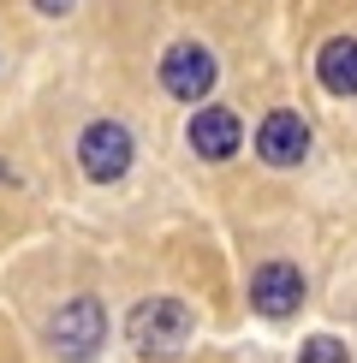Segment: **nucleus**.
<instances>
[{"mask_svg": "<svg viewBox=\"0 0 357 363\" xmlns=\"http://www.w3.org/2000/svg\"><path fill=\"white\" fill-rule=\"evenodd\" d=\"M125 334H131V345H137L143 357H173V352H185V340H191V310L178 304V298H143V304L131 310Z\"/></svg>", "mask_w": 357, "mask_h": 363, "instance_id": "obj_1", "label": "nucleus"}, {"mask_svg": "<svg viewBox=\"0 0 357 363\" xmlns=\"http://www.w3.org/2000/svg\"><path fill=\"white\" fill-rule=\"evenodd\" d=\"M131 155H137V143H131V131L119 125V119H89V125H84V138H78L84 179H96V185H119V179L131 173Z\"/></svg>", "mask_w": 357, "mask_h": 363, "instance_id": "obj_2", "label": "nucleus"}, {"mask_svg": "<svg viewBox=\"0 0 357 363\" xmlns=\"http://www.w3.org/2000/svg\"><path fill=\"white\" fill-rule=\"evenodd\" d=\"M101 340H108V310H101L96 298H72V304H60V315L48 322V345L60 352V363L96 357Z\"/></svg>", "mask_w": 357, "mask_h": 363, "instance_id": "obj_3", "label": "nucleus"}, {"mask_svg": "<svg viewBox=\"0 0 357 363\" xmlns=\"http://www.w3.org/2000/svg\"><path fill=\"white\" fill-rule=\"evenodd\" d=\"M215 78H220V66H215V54H208L203 42H173V48L161 54V84H167V96H178V101H208Z\"/></svg>", "mask_w": 357, "mask_h": 363, "instance_id": "obj_4", "label": "nucleus"}, {"mask_svg": "<svg viewBox=\"0 0 357 363\" xmlns=\"http://www.w3.org/2000/svg\"><path fill=\"white\" fill-rule=\"evenodd\" d=\"M250 310L268 315V322H286V315L304 310V274L292 262H262L250 274Z\"/></svg>", "mask_w": 357, "mask_h": 363, "instance_id": "obj_5", "label": "nucleus"}, {"mask_svg": "<svg viewBox=\"0 0 357 363\" xmlns=\"http://www.w3.org/2000/svg\"><path fill=\"white\" fill-rule=\"evenodd\" d=\"M256 155L268 167H298V161L310 155V119L298 108H274L256 125Z\"/></svg>", "mask_w": 357, "mask_h": 363, "instance_id": "obj_6", "label": "nucleus"}, {"mask_svg": "<svg viewBox=\"0 0 357 363\" xmlns=\"http://www.w3.org/2000/svg\"><path fill=\"white\" fill-rule=\"evenodd\" d=\"M185 138H191V149H197L203 161H227V155H238V143H244V125H238L232 108H208L203 101V108L191 113Z\"/></svg>", "mask_w": 357, "mask_h": 363, "instance_id": "obj_7", "label": "nucleus"}, {"mask_svg": "<svg viewBox=\"0 0 357 363\" xmlns=\"http://www.w3.org/2000/svg\"><path fill=\"white\" fill-rule=\"evenodd\" d=\"M316 78L327 96H357V36H327L316 54Z\"/></svg>", "mask_w": 357, "mask_h": 363, "instance_id": "obj_8", "label": "nucleus"}, {"mask_svg": "<svg viewBox=\"0 0 357 363\" xmlns=\"http://www.w3.org/2000/svg\"><path fill=\"white\" fill-rule=\"evenodd\" d=\"M298 363H351V352H346V340H334V334H316V340H304Z\"/></svg>", "mask_w": 357, "mask_h": 363, "instance_id": "obj_9", "label": "nucleus"}, {"mask_svg": "<svg viewBox=\"0 0 357 363\" xmlns=\"http://www.w3.org/2000/svg\"><path fill=\"white\" fill-rule=\"evenodd\" d=\"M78 0H36V12H48V18H60V12H72Z\"/></svg>", "mask_w": 357, "mask_h": 363, "instance_id": "obj_10", "label": "nucleus"}]
</instances>
